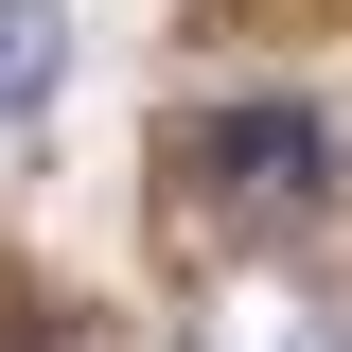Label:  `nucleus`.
Wrapping results in <instances>:
<instances>
[{
    "instance_id": "7ed1b4c3",
    "label": "nucleus",
    "mask_w": 352,
    "mask_h": 352,
    "mask_svg": "<svg viewBox=\"0 0 352 352\" xmlns=\"http://www.w3.org/2000/svg\"><path fill=\"white\" fill-rule=\"evenodd\" d=\"M53 71H71V18H53V0H0V124H36Z\"/></svg>"
},
{
    "instance_id": "f257e3e1",
    "label": "nucleus",
    "mask_w": 352,
    "mask_h": 352,
    "mask_svg": "<svg viewBox=\"0 0 352 352\" xmlns=\"http://www.w3.org/2000/svg\"><path fill=\"white\" fill-rule=\"evenodd\" d=\"M212 176H229V229H317L335 212V124L317 106H229Z\"/></svg>"
},
{
    "instance_id": "f03ea898",
    "label": "nucleus",
    "mask_w": 352,
    "mask_h": 352,
    "mask_svg": "<svg viewBox=\"0 0 352 352\" xmlns=\"http://www.w3.org/2000/svg\"><path fill=\"white\" fill-rule=\"evenodd\" d=\"M194 352H352V317H335V300H300V282H229Z\"/></svg>"
}]
</instances>
